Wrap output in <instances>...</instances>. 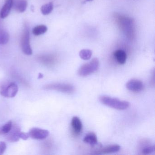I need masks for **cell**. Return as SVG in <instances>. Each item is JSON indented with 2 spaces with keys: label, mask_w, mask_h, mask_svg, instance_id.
<instances>
[{
  "label": "cell",
  "mask_w": 155,
  "mask_h": 155,
  "mask_svg": "<svg viewBox=\"0 0 155 155\" xmlns=\"http://www.w3.org/2000/svg\"><path fill=\"white\" fill-rule=\"evenodd\" d=\"M117 19L119 27L127 38L132 40L134 37V20L121 16H118Z\"/></svg>",
  "instance_id": "cell-1"
},
{
  "label": "cell",
  "mask_w": 155,
  "mask_h": 155,
  "mask_svg": "<svg viewBox=\"0 0 155 155\" xmlns=\"http://www.w3.org/2000/svg\"><path fill=\"white\" fill-rule=\"evenodd\" d=\"M99 101L101 103L115 109L124 110L130 106L129 102L123 101L116 98L107 96H101L99 97Z\"/></svg>",
  "instance_id": "cell-2"
},
{
  "label": "cell",
  "mask_w": 155,
  "mask_h": 155,
  "mask_svg": "<svg viewBox=\"0 0 155 155\" xmlns=\"http://www.w3.org/2000/svg\"><path fill=\"white\" fill-rule=\"evenodd\" d=\"M21 47L24 54L27 55H31L32 50L30 45L29 28L27 23L24 24L23 32L21 39Z\"/></svg>",
  "instance_id": "cell-3"
},
{
  "label": "cell",
  "mask_w": 155,
  "mask_h": 155,
  "mask_svg": "<svg viewBox=\"0 0 155 155\" xmlns=\"http://www.w3.org/2000/svg\"><path fill=\"white\" fill-rule=\"evenodd\" d=\"M99 67V61L97 58L91 60L90 62L81 66L78 71V74L81 77H86L97 71Z\"/></svg>",
  "instance_id": "cell-4"
},
{
  "label": "cell",
  "mask_w": 155,
  "mask_h": 155,
  "mask_svg": "<svg viewBox=\"0 0 155 155\" xmlns=\"http://www.w3.org/2000/svg\"><path fill=\"white\" fill-rule=\"evenodd\" d=\"M18 91V87L15 82H4L0 86V94L5 97H14Z\"/></svg>",
  "instance_id": "cell-5"
},
{
  "label": "cell",
  "mask_w": 155,
  "mask_h": 155,
  "mask_svg": "<svg viewBox=\"0 0 155 155\" xmlns=\"http://www.w3.org/2000/svg\"><path fill=\"white\" fill-rule=\"evenodd\" d=\"M43 88L48 90L57 91L67 94H72L75 90V87L71 84L60 83L48 84L44 86Z\"/></svg>",
  "instance_id": "cell-6"
},
{
  "label": "cell",
  "mask_w": 155,
  "mask_h": 155,
  "mask_svg": "<svg viewBox=\"0 0 155 155\" xmlns=\"http://www.w3.org/2000/svg\"><path fill=\"white\" fill-rule=\"evenodd\" d=\"M29 137L34 139L42 140L47 138L49 135V131L47 130L33 127L28 132Z\"/></svg>",
  "instance_id": "cell-7"
},
{
  "label": "cell",
  "mask_w": 155,
  "mask_h": 155,
  "mask_svg": "<svg viewBox=\"0 0 155 155\" xmlns=\"http://www.w3.org/2000/svg\"><path fill=\"white\" fill-rule=\"evenodd\" d=\"M21 129L17 124H13L10 131L6 134V139L11 142H17L19 140Z\"/></svg>",
  "instance_id": "cell-8"
},
{
  "label": "cell",
  "mask_w": 155,
  "mask_h": 155,
  "mask_svg": "<svg viewBox=\"0 0 155 155\" xmlns=\"http://www.w3.org/2000/svg\"><path fill=\"white\" fill-rule=\"evenodd\" d=\"M127 89L132 92H138L144 88V84L141 81L137 79H131L126 84Z\"/></svg>",
  "instance_id": "cell-9"
},
{
  "label": "cell",
  "mask_w": 155,
  "mask_h": 155,
  "mask_svg": "<svg viewBox=\"0 0 155 155\" xmlns=\"http://www.w3.org/2000/svg\"><path fill=\"white\" fill-rule=\"evenodd\" d=\"M120 149V147L119 145H109V146H107L104 147H101L98 150L94 151V154L101 155V154L116 153V152L119 151Z\"/></svg>",
  "instance_id": "cell-10"
},
{
  "label": "cell",
  "mask_w": 155,
  "mask_h": 155,
  "mask_svg": "<svg viewBox=\"0 0 155 155\" xmlns=\"http://www.w3.org/2000/svg\"><path fill=\"white\" fill-rule=\"evenodd\" d=\"M14 0H6L0 12V17L2 18H7L10 13L12 8L13 7Z\"/></svg>",
  "instance_id": "cell-11"
},
{
  "label": "cell",
  "mask_w": 155,
  "mask_h": 155,
  "mask_svg": "<svg viewBox=\"0 0 155 155\" xmlns=\"http://www.w3.org/2000/svg\"><path fill=\"white\" fill-rule=\"evenodd\" d=\"M71 126L74 134L79 135L82 131V124L79 118L78 117H74L71 121Z\"/></svg>",
  "instance_id": "cell-12"
},
{
  "label": "cell",
  "mask_w": 155,
  "mask_h": 155,
  "mask_svg": "<svg viewBox=\"0 0 155 155\" xmlns=\"http://www.w3.org/2000/svg\"><path fill=\"white\" fill-rule=\"evenodd\" d=\"M28 3L27 0H14L13 7L18 12H24L27 9Z\"/></svg>",
  "instance_id": "cell-13"
},
{
  "label": "cell",
  "mask_w": 155,
  "mask_h": 155,
  "mask_svg": "<svg viewBox=\"0 0 155 155\" xmlns=\"http://www.w3.org/2000/svg\"><path fill=\"white\" fill-rule=\"evenodd\" d=\"M38 60L41 63L48 66L53 65L55 61V58L51 55H40L38 57Z\"/></svg>",
  "instance_id": "cell-14"
},
{
  "label": "cell",
  "mask_w": 155,
  "mask_h": 155,
  "mask_svg": "<svg viewBox=\"0 0 155 155\" xmlns=\"http://www.w3.org/2000/svg\"><path fill=\"white\" fill-rule=\"evenodd\" d=\"M114 56L119 64H124L126 62L127 55L125 51L122 50H118L114 53Z\"/></svg>",
  "instance_id": "cell-15"
},
{
  "label": "cell",
  "mask_w": 155,
  "mask_h": 155,
  "mask_svg": "<svg viewBox=\"0 0 155 155\" xmlns=\"http://www.w3.org/2000/svg\"><path fill=\"white\" fill-rule=\"evenodd\" d=\"M83 141L87 144L93 146L97 143V137L95 133L90 132L85 136Z\"/></svg>",
  "instance_id": "cell-16"
},
{
  "label": "cell",
  "mask_w": 155,
  "mask_h": 155,
  "mask_svg": "<svg viewBox=\"0 0 155 155\" xmlns=\"http://www.w3.org/2000/svg\"><path fill=\"white\" fill-rule=\"evenodd\" d=\"M10 36L8 31L0 28V45H5L8 42Z\"/></svg>",
  "instance_id": "cell-17"
},
{
  "label": "cell",
  "mask_w": 155,
  "mask_h": 155,
  "mask_svg": "<svg viewBox=\"0 0 155 155\" xmlns=\"http://www.w3.org/2000/svg\"><path fill=\"white\" fill-rule=\"evenodd\" d=\"M48 29V28L45 25H38L33 28L32 29V33L35 36H39L46 33Z\"/></svg>",
  "instance_id": "cell-18"
},
{
  "label": "cell",
  "mask_w": 155,
  "mask_h": 155,
  "mask_svg": "<svg viewBox=\"0 0 155 155\" xmlns=\"http://www.w3.org/2000/svg\"><path fill=\"white\" fill-rule=\"evenodd\" d=\"M54 6L52 2H50L47 4H44L41 8V13L43 15H48L52 12Z\"/></svg>",
  "instance_id": "cell-19"
},
{
  "label": "cell",
  "mask_w": 155,
  "mask_h": 155,
  "mask_svg": "<svg viewBox=\"0 0 155 155\" xmlns=\"http://www.w3.org/2000/svg\"><path fill=\"white\" fill-rule=\"evenodd\" d=\"M12 121L10 120L8 122L4 124L3 126L2 127H0V135H2V134H7L8 133L12 127Z\"/></svg>",
  "instance_id": "cell-20"
},
{
  "label": "cell",
  "mask_w": 155,
  "mask_h": 155,
  "mask_svg": "<svg viewBox=\"0 0 155 155\" xmlns=\"http://www.w3.org/2000/svg\"><path fill=\"white\" fill-rule=\"evenodd\" d=\"M92 54V51L90 50L83 49L80 51L79 56L82 59L88 60L91 58Z\"/></svg>",
  "instance_id": "cell-21"
},
{
  "label": "cell",
  "mask_w": 155,
  "mask_h": 155,
  "mask_svg": "<svg viewBox=\"0 0 155 155\" xmlns=\"http://www.w3.org/2000/svg\"><path fill=\"white\" fill-rule=\"evenodd\" d=\"M154 151H155V146H154L145 147L143 148L142 150V153L146 155L153 153Z\"/></svg>",
  "instance_id": "cell-22"
},
{
  "label": "cell",
  "mask_w": 155,
  "mask_h": 155,
  "mask_svg": "<svg viewBox=\"0 0 155 155\" xmlns=\"http://www.w3.org/2000/svg\"><path fill=\"white\" fill-rule=\"evenodd\" d=\"M7 149V145L4 141H0V155H3Z\"/></svg>",
  "instance_id": "cell-23"
},
{
  "label": "cell",
  "mask_w": 155,
  "mask_h": 155,
  "mask_svg": "<svg viewBox=\"0 0 155 155\" xmlns=\"http://www.w3.org/2000/svg\"><path fill=\"white\" fill-rule=\"evenodd\" d=\"M29 137V135L28 133H25L24 132H21L20 131L19 133L20 139H22L24 140H27Z\"/></svg>",
  "instance_id": "cell-24"
},
{
  "label": "cell",
  "mask_w": 155,
  "mask_h": 155,
  "mask_svg": "<svg viewBox=\"0 0 155 155\" xmlns=\"http://www.w3.org/2000/svg\"><path fill=\"white\" fill-rule=\"evenodd\" d=\"M43 78V74H42V73H40L39 74L38 78L39 79H41Z\"/></svg>",
  "instance_id": "cell-25"
},
{
  "label": "cell",
  "mask_w": 155,
  "mask_h": 155,
  "mask_svg": "<svg viewBox=\"0 0 155 155\" xmlns=\"http://www.w3.org/2000/svg\"><path fill=\"white\" fill-rule=\"evenodd\" d=\"M93 1V0H85L83 2V3H86V2H91Z\"/></svg>",
  "instance_id": "cell-26"
}]
</instances>
